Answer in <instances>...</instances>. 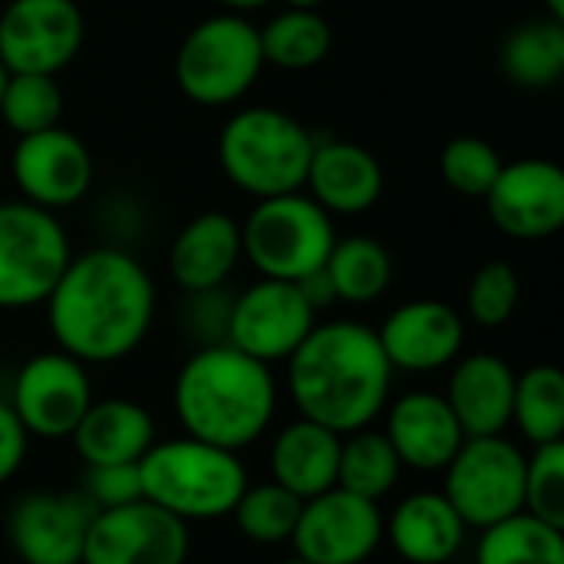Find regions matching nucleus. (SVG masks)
I'll use <instances>...</instances> for the list:
<instances>
[{"label":"nucleus","instance_id":"4468645a","mask_svg":"<svg viewBox=\"0 0 564 564\" xmlns=\"http://www.w3.org/2000/svg\"><path fill=\"white\" fill-rule=\"evenodd\" d=\"M383 542L377 502L327 489L301 506L291 545L307 564H364Z\"/></svg>","mask_w":564,"mask_h":564},{"label":"nucleus","instance_id":"49530a36","mask_svg":"<svg viewBox=\"0 0 564 564\" xmlns=\"http://www.w3.org/2000/svg\"><path fill=\"white\" fill-rule=\"evenodd\" d=\"M0 390H3V367H0Z\"/></svg>","mask_w":564,"mask_h":564},{"label":"nucleus","instance_id":"c9c22d12","mask_svg":"<svg viewBox=\"0 0 564 564\" xmlns=\"http://www.w3.org/2000/svg\"><path fill=\"white\" fill-rule=\"evenodd\" d=\"M519 274L506 261L482 264L466 291V311L479 327H502L519 307Z\"/></svg>","mask_w":564,"mask_h":564},{"label":"nucleus","instance_id":"a19ab883","mask_svg":"<svg viewBox=\"0 0 564 564\" xmlns=\"http://www.w3.org/2000/svg\"><path fill=\"white\" fill-rule=\"evenodd\" d=\"M228 13H251V10H261L268 7L271 0H218Z\"/></svg>","mask_w":564,"mask_h":564},{"label":"nucleus","instance_id":"1a4fd4ad","mask_svg":"<svg viewBox=\"0 0 564 564\" xmlns=\"http://www.w3.org/2000/svg\"><path fill=\"white\" fill-rule=\"evenodd\" d=\"M443 496L473 529H489L525 499V456L506 436H469L449 459Z\"/></svg>","mask_w":564,"mask_h":564},{"label":"nucleus","instance_id":"c03bdc74","mask_svg":"<svg viewBox=\"0 0 564 564\" xmlns=\"http://www.w3.org/2000/svg\"><path fill=\"white\" fill-rule=\"evenodd\" d=\"M7 76H10V73H7V66L0 63V96H3V86H7Z\"/></svg>","mask_w":564,"mask_h":564},{"label":"nucleus","instance_id":"5701e85b","mask_svg":"<svg viewBox=\"0 0 564 564\" xmlns=\"http://www.w3.org/2000/svg\"><path fill=\"white\" fill-rule=\"evenodd\" d=\"M466 522L443 492L406 496L383 522V535L393 552L410 564L453 562L466 542Z\"/></svg>","mask_w":564,"mask_h":564},{"label":"nucleus","instance_id":"f257e3e1","mask_svg":"<svg viewBox=\"0 0 564 564\" xmlns=\"http://www.w3.org/2000/svg\"><path fill=\"white\" fill-rule=\"evenodd\" d=\"M43 304L63 354L86 367L116 364L145 340L155 317V284L129 251L93 248L69 258Z\"/></svg>","mask_w":564,"mask_h":564},{"label":"nucleus","instance_id":"aec40b11","mask_svg":"<svg viewBox=\"0 0 564 564\" xmlns=\"http://www.w3.org/2000/svg\"><path fill=\"white\" fill-rule=\"evenodd\" d=\"M304 185L327 215H364L383 195V169L357 142H314Z\"/></svg>","mask_w":564,"mask_h":564},{"label":"nucleus","instance_id":"2f4dec72","mask_svg":"<svg viewBox=\"0 0 564 564\" xmlns=\"http://www.w3.org/2000/svg\"><path fill=\"white\" fill-rule=\"evenodd\" d=\"M301 499L294 492H288L284 486L261 482V486H248L241 492V499L231 509V519L238 525V532L248 542L258 545H278V542H291L297 516H301Z\"/></svg>","mask_w":564,"mask_h":564},{"label":"nucleus","instance_id":"4be33fe9","mask_svg":"<svg viewBox=\"0 0 564 564\" xmlns=\"http://www.w3.org/2000/svg\"><path fill=\"white\" fill-rule=\"evenodd\" d=\"M241 261V225L221 212L195 215L169 248L172 281L195 294L221 288Z\"/></svg>","mask_w":564,"mask_h":564},{"label":"nucleus","instance_id":"58836bf2","mask_svg":"<svg viewBox=\"0 0 564 564\" xmlns=\"http://www.w3.org/2000/svg\"><path fill=\"white\" fill-rule=\"evenodd\" d=\"M26 430L20 426L17 413L10 410V403L0 400V486L10 482L26 456Z\"/></svg>","mask_w":564,"mask_h":564},{"label":"nucleus","instance_id":"a211bd4d","mask_svg":"<svg viewBox=\"0 0 564 564\" xmlns=\"http://www.w3.org/2000/svg\"><path fill=\"white\" fill-rule=\"evenodd\" d=\"M380 347L393 370L433 373L449 367L466 340V324L459 311L446 301H410L400 304L377 330Z\"/></svg>","mask_w":564,"mask_h":564},{"label":"nucleus","instance_id":"4c0bfd02","mask_svg":"<svg viewBox=\"0 0 564 564\" xmlns=\"http://www.w3.org/2000/svg\"><path fill=\"white\" fill-rule=\"evenodd\" d=\"M228 317H231V297L221 294V288L188 294L185 324L202 340V347L228 340Z\"/></svg>","mask_w":564,"mask_h":564},{"label":"nucleus","instance_id":"ea45409f","mask_svg":"<svg viewBox=\"0 0 564 564\" xmlns=\"http://www.w3.org/2000/svg\"><path fill=\"white\" fill-rule=\"evenodd\" d=\"M297 288H301V294L307 297V304H311L314 311H321V307H327V304L337 301V297H334V288H330V278H327L324 268L314 271V274H307V278H301Z\"/></svg>","mask_w":564,"mask_h":564},{"label":"nucleus","instance_id":"20e7f679","mask_svg":"<svg viewBox=\"0 0 564 564\" xmlns=\"http://www.w3.org/2000/svg\"><path fill=\"white\" fill-rule=\"evenodd\" d=\"M142 499L178 516L182 522H215L231 516L248 489V473L238 453L182 436L152 443L139 459Z\"/></svg>","mask_w":564,"mask_h":564},{"label":"nucleus","instance_id":"2eb2a0df","mask_svg":"<svg viewBox=\"0 0 564 564\" xmlns=\"http://www.w3.org/2000/svg\"><path fill=\"white\" fill-rule=\"evenodd\" d=\"M10 169L23 202L46 212L83 202L93 185V155L86 142L63 126L17 135Z\"/></svg>","mask_w":564,"mask_h":564},{"label":"nucleus","instance_id":"b1692460","mask_svg":"<svg viewBox=\"0 0 564 564\" xmlns=\"http://www.w3.org/2000/svg\"><path fill=\"white\" fill-rule=\"evenodd\" d=\"M69 440L86 466L139 463L155 443V420L135 400H93Z\"/></svg>","mask_w":564,"mask_h":564},{"label":"nucleus","instance_id":"6ab92c4d","mask_svg":"<svg viewBox=\"0 0 564 564\" xmlns=\"http://www.w3.org/2000/svg\"><path fill=\"white\" fill-rule=\"evenodd\" d=\"M383 436L390 440L400 463L416 473H443L466 443V433L453 416L446 397L430 390H413L400 397L387 413Z\"/></svg>","mask_w":564,"mask_h":564},{"label":"nucleus","instance_id":"39448f33","mask_svg":"<svg viewBox=\"0 0 564 564\" xmlns=\"http://www.w3.org/2000/svg\"><path fill=\"white\" fill-rule=\"evenodd\" d=\"M311 155L314 135L294 116L271 106L238 109L218 135L221 172L251 198L301 192Z\"/></svg>","mask_w":564,"mask_h":564},{"label":"nucleus","instance_id":"423d86ee","mask_svg":"<svg viewBox=\"0 0 564 564\" xmlns=\"http://www.w3.org/2000/svg\"><path fill=\"white\" fill-rule=\"evenodd\" d=\"M334 241L330 215L304 192L258 198L241 225V258H248L261 278L274 281L297 284L321 271Z\"/></svg>","mask_w":564,"mask_h":564},{"label":"nucleus","instance_id":"473e14b6","mask_svg":"<svg viewBox=\"0 0 564 564\" xmlns=\"http://www.w3.org/2000/svg\"><path fill=\"white\" fill-rule=\"evenodd\" d=\"M63 116V89L56 76L46 73H10L0 96V119L17 132H43L59 126Z\"/></svg>","mask_w":564,"mask_h":564},{"label":"nucleus","instance_id":"f3484780","mask_svg":"<svg viewBox=\"0 0 564 564\" xmlns=\"http://www.w3.org/2000/svg\"><path fill=\"white\" fill-rule=\"evenodd\" d=\"M489 218L519 241L552 238L564 225V172L552 159H519L502 165L486 192Z\"/></svg>","mask_w":564,"mask_h":564},{"label":"nucleus","instance_id":"9b49d317","mask_svg":"<svg viewBox=\"0 0 564 564\" xmlns=\"http://www.w3.org/2000/svg\"><path fill=\"white\" fill-rule=\"evenodd\" d=\"M314 324L317 311L307 304L294 281L261 278L245 294L231 297L225 344L271 367L278 360H288L314 330Z\"/></svg>","mask_w":564,"mask_h":564},{"label":"nucleus","instance_id":"e433bc0d","mask_svg":"<svg viewBox=\"0 0 564 564\" xmlns=\"http://www.w3.org/2000/svg\"><path fill=\"white\" fill-rule=\"evenodd\" d=\"M83 496L89 506L99 509H119L129 502L142 499V482H139V463H122V466H86L83 476Z\"/></svg>","mask_w":564,"mask_h":564},{"label":"nucleus","instance_id":"bb28decb","mask_svg":"<svg viewBox=\"0 0 564 564\" xmlns=\"http://www.w3.org/2000/svg\"><path fill=\"white\" fill-rule=\"evenodd\" d=\"M502 69L516 86L545 89L564 73V20H529L502 43Z\"/></svg>","mask_w":564,"mask_h":564},{"label":"nucleus","instance_id":"7ed1b4c3","mask_svg":"<svg viewBox=\"0 0 564 564\" xmlns=\"http://www.w3.org/2000/svg\"><path fill=\"white\" fill-rule=\"evenodd\" d=\"M172 403L185 436L238 453L271 426L278 387L268 364L231 344H208L182 364Z\"/></svg>","mask_w":564,"mask_h":564},{"label":"nucleus","instance_id":"7c9ffc66","mask_svg":"<svg viewBox=\"0 0 564 564\" xmlns=\"http://www.w3.org/2000/svg\"><path fill=\"white\" fill-rule=\"evenodd\" d=\"M512 423L532 446L558 443L564 433V377L558 367L539 364L516 377Z\"/></svg>","mask_w":564,"mask_h":564},{"label":"nucleus","instance_id":"a18cd8bd","mask_svg":"<svg viewBox=\"0 0 564 564\" xmlns=\"http://www.w3.org/2000/svg\"><path fill=\"white\" fill-rule=\"evenodd\" d=\"M278 564H307V562H301V558H288V562H278Z\"/></svg>","mask_w":564,"mask_h":564},{"label":"nucleus","instance_id":"0eeeda50","mask_svg":"<svg viewBox=\"0 0 564 564\" xmlns=\"http://www.w3.org/2000/svg\"><path fill=\"white\" fill-rule=\"evenodd\" d=\"M261 36L245 13H215L188 30L175 53L178 89L198 106L238 102L261 76Z\"/></svg>","mask_w":564,"mask_h":564},{"label":"nucleus","instance_id":"9d476101","mask_svg":"<svg viewBox=\"0 0 564 564\" xmlns=\"http://www.w3.org/2000/svg\"><path fill=\"white\" fill-rule=\"evenodd\" d=\"M86 40L76 0H10L0 10V63L7 73L66 69Z\"/></svg>","mask_w":564,"mask_h":564},{"label":"nucleus","instance_id":"f8f14e48","mask_svg":"<svg viewBox=\"0 0 564 564\" xmlns=\"http://www.w3.org/2000/svg\"><path fill=\"white\" fill-rule=\"evenodd\" d=\"M93 403V383L86 364L63 350L30 357L13 380L10 410L17 413L26 436L63 440L76 430Z\"/></svg>","mask_w":564,"mask_h":564},{"label":"nucleus","instance_id":"a878e982","mask_svg":"<svg viewBox=\"0 0 564 564\" xmlns=\"http://www.w3.org/2000/svg\"><path fill=\"white\" fill-rule=\"evenodd\" d=\"M324 271L330 278L334 297L344 304H370L383 297L393 281L390 251L377 238H367V235L334 241Z\"/></svg>","mask_w":564,"mask_h":564},{"label":"nucleus","instance_id":"412c9836","mask_svg":"<svg viewBox=\"0 0 564 564\" xmlns=\"http://www.w3.org/2000/svg\"><path fill=\"white\" fill-rule=\"evenodd\" d=\"M516 370L496 354L463 357L446 387V403L469 436H502L512 426Z\"/></svg>","mask_w":564,"mask_h":564},{"label":"nucleus","instance_id":"393cba45","mask_svg":"<svg viewBox=\"0 0 564 564\" xmlns=\"http://www.w3.org/2000/svg\"><path fill=\"white\" fill-rule=\"evenodd\" d=\"M340 440L334 430L297 420L274 436L271 446V476L278 486L294 492L301 502L327 492L337 486V463H340Z\"/></svg>","mask_w":564,"mask_h":564},{"label":"nucleus","instance_id":"6e6552de","mask_svg":"<svg viewBox=\"0 0 564 564\" xmlns=\"http://www.w3.org/2000/svg\"><path fill=\"white\" fill-rule=\"evenodd\" d=\"M69 258V238L56 212L30 202H0V307L43 304Z\"/></svg>","mask_w":564,"mask_h":564},{"label":"nucleus","instance_id":"cd10ccee","mask_svg":"<svg viewBox=\"0 0 564 564\" xmlns=\"http://www.w3.org/2000/svg\"><path fill=\"white\" fill-rule=\"evenodd\" d=\"M476 564H564V529L516 512L482 529Z\"/></svg>","mask_w":564,"mask_h":564},{"label":"nucleus","instance_id":"f03ea898","mask_svg":"<svg viewBox=\"0 0 564 564\" xmlns=\"http://www.w3.org/2000/svg\"><path fill=\"white\" fill-rule=\"evenodd\" d=\"M393 367L373 327L327 321L288 357V390L304 420L337 436L367 430L387 406Z\"/></svg>","mask_w":564,"mask_h":564},{"label":"nucleus","instance_id":"c756f323","mask_svg":"<svg viewBox=\"0 0 564 564\" xmlns=\"http://www.w3.org/2000/svg\"><path fill=\"white\" fill-rule=\"evenodd\" d=\"M258 36H261L264 63L278 69H311L321 59H327L334 43L330 23L317 10H294V7L268 20L258 30Z\"/></svg>","mask_w":564,"mask_h":564},{"label":"nucleus","instance_id":"37998d69","mask_svg":"<svg viewBox=\"0 0 564 564\" xmlns=\"http://www.w3.org/2000/svg\"><path fill=\"white\" fill-rule=\"evenodd\" d=\"M545 7L555 20H564V0H545Z\"/></svg>","mask_w":564,"mask_h":564},{"label":"nucleus","instance_id":"79ce46f5","mask_svg":"<svg viewBox=\"0 0 564 564\" xmlns=\"http://www.w3.org/2000/svg\"><path fill=\"white\" fill-rule=\"evenodd\" d=\"M288 7H294V10H317L321 7V0H284Z\"/></svg>","mask_w":564,"mask_h":564},{"label":"nucleus","instance_id":"f704fd0d","mask_svg":"<svg viewBox=\"0 0 564 564\" xmlns=\"http://www.w3.org/2000/svg\"><path fill=\"white\" fill-rule=\"evenodd\" d=\"M522 512L564 529V443L535 446L525 459V499Z\"/></svg>","mask_w":564,"mask_h":564},{"label":"nucleus","instance_id":"dca6fc26","mask_svg":"<svg viewBox=\"0 0 564 564\" xmlns=\"http://www.w3.org/2000/svg\"><path fill=\"white\" fill-rule=\"evenodd\" d=\"M93 516L83 492H30L7 516V539L20 564H83Z\"/></svg>","mask_w":564,"mask_h":564},{"label":"nucleus","instance_id":"c85d7f7f","mask_svg":"<svg viewBox=\"0 0 564 564\" xmlns=\"http://www.w3.org/2000/svg\"><path fill=\"white\" fill-rule=\"evenodd\" d=\"M400 456L393 453L390 440L377 430H357L340 440V463H337V489L360 496L367 502H380L400 482Z\"/></svg>","mask_w":564,"mask_h":564},{"label":"nucleus","instance_id":"ddd939ff","mask_svg":"<svg viewBox=\"0 0 564 564\" xmlns=\"http://www.w3.org/2000/svg\"><path fill=\"white\" fill-rule=\"evenodd\" d=\"M188 522L149 499L99 509L89 522L83 564H185Z\"/></svg>","mask_w":564,"mask_h":564},{"label":"nucleus","instance_id":"72a5a7b5","mask_svg":"<svg viewBox=\"0 0 564 564\" xmlns=\"http://www.w3.org/2000/svg\"><path fill=\"white\" fill-rule=\"evenodd\" d=\"M502 165L506 162L496 152V145L479 135H456L453 142H446V149L440 155L443 182L456 195H466V198H486V192L499 178Z\"/></svg>","mask_w":564,"mask_h":564}]
</instances>
